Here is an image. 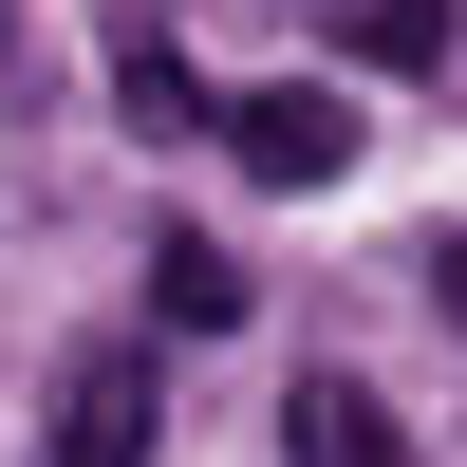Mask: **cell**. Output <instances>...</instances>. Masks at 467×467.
Masks as SVG:
<instances>
[{
  "label": "cell",
  "instance_id": "cell-1",
  "mask_svg": "<svg viewBox=\"0 0 467 467\" xmlns=\"http://www.w3.org/2000/svg\"><path fill=\"white\" fill-rule=\"evenodd\" d=\"M150 431H169V411H150V337H75L57 356V449L37 467H150Z\"/></svg>",
  "mask_w": 467,
  "mask_h": 467
},
{
  "label": "cell",
  "instance_id": "cell-2",
  "mask_svg": "<svg viewBox=\"0 0 467 467\" xmlns=\"http://www.w3.org/2000/svg\"><path fill=\"white\" fill-rule=\"evenodd\" d=\"M224 150H244V187H337L356 169V112L318 75H262V94H224Z\"/></svg>",
  "mask_w": 467,
  "mask_h": 467
},
{
  "label": "cell",
  "instance_id": "cell-3",
  "mask_svg": "<svg viewBox=\"0 0 467 467\" xmlns=\"http://www.w3.org/2000/svg\"><path fill=\"white\" fill-rule=\"evenodd\" d=\"M281 467H411V431L356 393V374H299L281 393Z\"/></svg>",
  "mask_w": 467,
  "mask_h": 467
},
{
  "label": "cell",
  "instance_id": "cell-4",
  "mask_svg": "<svg viewBox=\"0 0 467 467\" xmlns=\"http://www.w3.org/2000/svg\"><path fill=\"white\" fill-rule=\"evenodd\" d=\"M112 94H131V131H150V150H169V131H224V94L169 57V37H131V57H112Z\"/></svg>",
  "mask_w": 467,
  "mask_h": 467
},
{
  "label": "cell",
  "instance_id": "cell-5",
  "mask_svg": "<svg viewBox=\"0 0 467 467\" xmlns=\"http://www.w3.org/2000/svg\"><path fill=\"white\" fill-rule=\"evenodd\" d=\"M150 299H169L187 337H224V318H244V262H224V244H169V262H150Z\"/></svg>",
  "mask_w": 467,
  "mask_h": 467
},
{
  "label": "cell",
  "instance_id": "cell-6",
  "mask_svg": "<svg viewBox=\"0 0 467 467\" xmlns=\"http://www.w3.org/2000/svg\"><path fill=\"white\" fill-rule=\"evenodd\" d=\"M356 57H393V75L449 57V0H356Z\"/></svg>",
  "mask_w": 467,
  "mask_h": 467
},
{
  "label": "cell",
  "instance_id": "cell-7",
  "mask_svg": "<svg viewBox=\"0 0 467 467\" xmlns=\"http://www.w3.org/2000/svg\"><path fill=\"white\" fill-rule=\"evenodd\" d=\"M431 318L467 337V224H449V244H431Z\"/></svg>",
  "mask_w": 467,
  "mask_h": 467
},
{
  "label": "cell",
  "instance_id": "cell-8",
  "mask_svg": "<svg viewBox=\"0 0 467 467\" xmlns=\"http://www.w3.org/2000/svg\"><path fill=\"white\" fill-rule=\"evenodd\" d=\"M0 94H19V0H0Z\"/></svg>",
  "mask_w": 467,
  "mask_h": 467
}]
</instances>
